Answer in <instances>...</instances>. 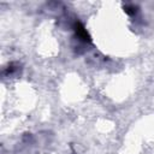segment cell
Returning <instances> with one entry per match:
<instances>
[{"label":"cell","instance_id":"cell-1","mask_svg":"<svg viewBox=\"0 0 154 154\" xmlns=\"http://www.w3.org/2000/svg\"><path fill=\"white\" fill-rule=\"evenodd\" d=\"M73 28H75L76 35H77L82 41H84V42H90V36H89L88 31L85 30V28L83 26L82 23H79V22L75 23V26H73Z\"/></svg>","mask_w":154,"mask_h":154},{"label":"cell","instance_id":"cell-2","mask_svg":"<svg viewBox=\"0 0 154 154\" xmlns=\"http://www.w3.org/2000/svg\"><path fill=\"white\" fill-rule=\"evenodd\" d=\"M124 10H125V12H126L128 14H130V16L135 14V12H136V8H135L134 6H125Z\"/></svg>","mask_w":154,"mask_h":154}]
</instances>
